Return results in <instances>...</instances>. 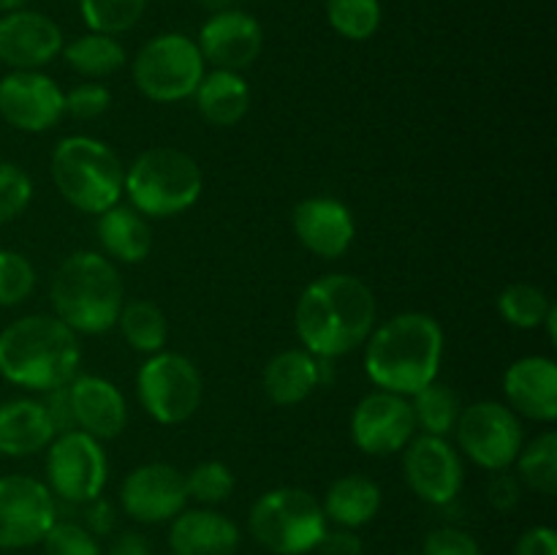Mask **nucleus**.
Returning <instances> with one entry per match:
<instances>
[{"instance_id":"obj_1","label":"nucleus","mask_w":557,"mask_h":555,"mask_svg":"<svg viewBox=\"0 0 557 555\" xmlns=\"http://www.w3.org/2000/svg\"><path fill=\"white\" fill-rule=\"evenodd\" d=\"M379 319L375 294L348 272L319 278L299 294L294 330L299 343L319 359H337L362 346Z\"/></svg>"},{"instance_id":"obj_2","label":"nucleus","mask_w":557,"mask_h":555,"mask_svg":"<svg viewBox=\"0 0 557 555\" xmlns=\"http://www.w3.org/2000/svg\"><path fill=\"white\" fill-rule=\"evenodd\" d=\"M444 359V330L438 319L422 310H406L381 326H373L364 341V370L379 390L411 397L438 379Z\"/></svg>"},{"instance_id":"obj_3","label":"nucleus","mask_w":557,"mask_h":555,"mask_svg":"<svg viewBox=\"0 0 557 555\" xmlns=\"http://www.w3.org/2000/svg\"><path fill=\"white\" fill-rule=\"evenodd\" d=\"M79 335L49 313L22 316L0 330V375L30 392H52L79 373Z\"/></svg>"},{"instance_id":"obj_4","label":"nucleus","mask_w":557,"mask_h":555,"mask_svg":"<svg viewBox=\"0 0 557 555\" xmlns=\"http://www.w3.org/2000/svg\"><path fill=\"white\" fill-rule=\"evenodd\" d=\"M52 310L76 335H101L117 326L125 286L112 259L96 250L71 254L49 286Z\"/></svg>"},{"instance_id":"obj_5","label":"nucleus","mask_w":557,"mask_h":555,"mask_svg":"<svg viewBox=\"0 0 557 555\" xmlns=\"http://www.w3.org/2000/svg\"><path fill=\"white\" fill-rule=\"evenodd\" d=\"M49 174L60 196L79 212L101 215L123 199L125 169L117 152L92 136H65L49 161Z\"/></svg>"},{"instance_id":"obj_6","label":"nucleus","mask_w":557,"mask_h":555,"mask_svg":"<svg viewBox=\"0 0 557 555\" xmlns=\"http://www.w3.org/2000/svg\"><path fill=\"white\" fill-rule=\"evenodd\" d=\"M205 188V174L194 156L177 147H150L125 169L123 194L145 218H174L190 210Z\"/></svg>"},{"instance_id":"obj_7","label":"nucleus","mask_w":557,"mask_h":555,"mask_svg":"<svg viewBox=\"0 0 557 555\" xmlns=\"http://www.w3.org/2000/svg\"><path fill=\"white\" fill-rule=\"evenodd\" d=\"M256 542L275 555H308L326 533L319 498L302 488L267 490L248 515Z\"/></svg>"},{"instance_id":"obj_8","label":"nucleus","mask_w":557,"mask_h":555,"mask_svg":"<svg viewBox=\"0 0 557 555\" xmlns=\"http://www.w3.org/2000/svg\"><path fill=\"white\" fill-rule=\"evenodd\" d=\"M207 63L185 33H158L131 63L136 90L156 103H177L194 96Z\"/></svg>"},{"instance_id":"obj_9","label":"nucleus","mask_w":557,"mask_h":555,"mask_svg":"<svg viewBox=\"0 0 557 555\" xmlns=\"http://www.w3.org/2000/svg\"><path fill=\"white\" fill-rule=\"evenodd\" d=\"M136 395L158 424H183L199 411L205 381L194 359L180 351H158L136 373Z\"/></svg>"},{"instance_id":"obj_10","label":"nucleus","mask_w":557,"mask_h":555,"mask_svg":"<svg viewBox=\"0 0 557 555\" xmlns=\"http://www.w3.org/2000/svg\"><path fill=\"white\" fill-rule=\"evenodd\" d=\"M457 446L484 471H509L520 455L525 435L522 422L506 403L476 400L462 406L455 424Z\"/></svg>"},{"instance_id":"obj_11","label":"nucleus","mask_w":557,"mask_h":555,"mask_svg":"<svg viewBox=\"0 0 557 555\" xmlns=\"http://www.w3.org/2000/svg\"><path fill=\"white\" fill-rule=\"evenodd\" d=\"M109 482V460L103 441L74 428L58 433L47 446V488L54 498L87 504L98 498Z\"/></svg>"},{"instance_id":"obj_12","label":"nucleus","mask_w":557,"mask_h":555,"mask_svg":"<svg viewBox=\"0 0 557 555\" xmlns=\"http://www.w3.org/2000/svg\"><path fill=\"white\" fill-rule=\"evenodd\" d=\"M54 520L58 504L41 479L25 473L0 477V550L41 544Z\"/></svg>"},{"instance_id":"obj_13","label":"nucleus","mask_w":557,"mask_h":555,"mask_svg":"<svg viewBox=\"0 0 557 555\" xmlns=\"http://www.w3.org/2000/svg\"><path fill=\"white\" fill-rule=\"evenodd\" d=\"M403 477L424 504L449 506L466 482V466L449 439L417 433L403 449Z\"/></svg>"},{"instance_id":"obj_14","label":"nucleus","mask_w":557,"mask_h":555,"mask_svg":"<svg viewBox=\"0 0 557 555\" xmlns=\"http://www.w3.org/2000/svg\"><path fill=\"white\" fill-rule=\"evenodd\" d=\"M348 428L357 449H362L364 455L384 457L406 449L408 441L417 435V419L406 395L375 390L354 406Z\"/></svg>"},{"instance_id":"obj_15","label":"nucleus","mask_w":557,"mask_h":555,"mask_svg":"<svg viewBox=\"0 0 557 555\" xmlns=\"http://www.w3.org/2000/svg\"><path fill=\"white\" fill-rule=\"evenodd\" d=\"M123 511L136 522L156 526L172 522L183 509H188V484L185 473L172 462H145L136 466L120 488Z\"/></svg>"},{"instance_id":"obj_16","label":"nucleus","mask_w":557,"mask_h":555,"mask_svg":"<svg viewBox=\"0 0 557 555\" xmlns=\"http://www.w3.org/2000/svg\"><path fill=\"white\" fill-rule=\"evenodd\" d=\"M65 114V92L44 71H9L0 79V118L25 134H44Z\"/></svg>"},{"instance_id":"obj_17","label":"nucleus","mask_w":557,"mask_h":555,"mask_svg":"<svg viewBox=\"0 0 557 555\" xmlns=\"http://www.w3.org/2000/svg\"><path fill=\"white\" fill-rule=\"evenodd\" d=\"M196 47L212 69L243 74L259 60L264 49V30H261V22L248 11L221 9L201 25Z\"/></svg>"},{"instance_id":"obj_18","label":"nucleus","mask_w":557,"mask_h":555,"mask_svg":"<svg viewBox=\"0 0 557 555\" xmlns=\"http://www.w3.org/2000/svg\"><path fill=\"white\" fill-rule=\"evenodd\" d=\"M63 44L60 25L41 11L0 14V63L11 71H41L63 52Z\"/></svg>"},{"instance_id":"obj_19","label":"nucleus","mask_w":557,"mask_h":555,"mask_svg":"<svg viewBox=\"0 0 557 555\" xmlns=\"http://www.w3.org/2000/svg\"><path fill=\"white\" fill-rule=\"evenodd\" d=\"M292 226L299 243L321 259H341L357 237V221L341 199L308 196L292 212Z\"/></svg>"},{"instance_id":"obj_20","label":"nucleus","mask_w":557,"mask_h":555,"mask_svg":"<svg viewBox=\"0 0 557 555\" xmlns=\"http://www.w3.org/2000/svg\"><path fill=\"white\" fill-rule=\"evenodd\" d=\"M69 400L74 424L98 441H112L128 424V406L117 386L101 375H79L69 381Z\"/></svg>"},{"instance_id":"obj_21","label":"nucleus","mask_w":557,"mask_h":555,"mask_svg":"<svg viewBox=\"0 0 557 555\" xmlns=\"http://www.w3.org/2000/svg\"><path fill=\"white\" fill-rule=\"evenodd\" d=\"M506 406L517 417L533 422H555L557 419V365L549 357H522L511 362L504 373Z\"/></svg>"},{"instance_id":"obj_22","label":"nucleus","mask_w":557,"mask_h":555,"mask_svg":"<svg viewBox=\"0 0 557 555\" xmlns=\"http://www.w3.org/2000/svg\"><path fill=\"white\" fill-rule=\"evenodd\" d=\"M169 547L174 555H234L239 547V528L212 506L183 509L169 528Z\"/></svg>"},{"instance_id":"obj_23","label":"nucleus","mask_w":557,"mask_h":555,"mask_svg":"<svg viewBox=\"0 0 557 555\" xmlns=\"http://www.w3.org/2000/svg\"><path fill=\"white\" fill-rule=\"evenodd\" d=\"M58 435L41 400L20 397L0 403V455L27 457L47 449Z\"/></svg>"},{"instance_id":"obj_24","label":"nucleus","mask_w":557,"mask_h":555,"mask_svg":"<svg viewBox=\"0 0 557 555\" xmlns=\"http://www.w3.org/2000/svg\"><path fill=\"white\" fill-rule=\"evenodd\" d=\"M261 386H264L267 400L275 406L286 408L308 400L315 386H321L319 357H313L308 348H286V351L275 354L267 362Z\"/></svg>"},{"instance_id":"obj_25","label":"nucleus","mask_w":557,"mask_h":555,"mask_svg":"<svg viewBox=\"0 0 557 555\" xmlns=\"http://www.w3.org/2000/svg\"><path fill=\"white\" fill-rule=\"evenodd\" d=\"M98 243H101L107 259L123 261V264H139L150 256L152 229L141 212L131 205H114L98 215L96 223Z\"/></svg>"},{"instance_id":"obj_26","label":"nucleus","mask_w":557,"mask_h":555,"mask_svg":"<svg viewBox=\"0 0 557 555\" xmlns=\"http://www.w3.org/2000/svg\"><path fill=\"white\" fill-rule=\"evenodd\" d=\"M381 504H384V493L375 479L364 477V473H346L330 484L324 501H321V509H324L326 522L357 531L379 517Z\"/></svg>"},{"instance_id":"obj_27","label":"nucleus","mask_w":557,"mask_h":555,"mask_svg":"<svg viewBox=\"0 0 557 555\" xmlns=\"http://www.w3.org/2000/svg\"><path fill=\"white\" fill-rule=\"evenodd\" d=\"M194 98L201 118L215 128H232L250 109V87L239 71H205Z\"/></svg>"},{"instance_id":"obj_28","label":"nucleus","mask_w":557,"mask_h":555,"mask_svg":"<svg viewBox=\"0 0 557 555\" xmlns=\"http://www.w3.org/2000/svg\"><path fill=\"white\" fill-rule=\"evenodd\" d=\"M60 54H63L65 65L71 71H76L79 76H85V79H107V76L117 74L125 65V60H128L125 47L117 41V36L92 30L63 44V52Z\"/></svg>"},{"instance_id":"obj_29","label":"nucleus","mask_w":557,"mask_h":555,"mask_svg":"<svg viewBox=\"0 0 557 555\" xmlns=\"http://www.w3.org/2000/svg\"><path fill=\"white\" fill-rule=\"evenodd\" d=\"M117 326L123 332L125 343L134 351L147 354V357L163 351L169 341L166 313L152 299H131V303H125L117 316Z\"/></svg>"},{"instance_id":"obj_30","label":"nucleus","mask_w":557,"mask_h":555,"mask_svg":"<svg viewBox=\"0 0 557 555\" xmlns=\"http://www.w3.org/2000/svg\"><path fill=\"white\" fill-rule=\"evenodd\" d=\"M408 400H411L417 430H422V433L428 435H444V439L449 433H455L462 403L460 395H457L449 384H441V381L435 379L430 381L428 386H422L419 392H413Z\"/></svg>"},{"instance_id":"obj_31","label":"nucleus","mask_w":557,"mask_h":555,"mask_svg":"<svg viewBox=\"0 0 557 555\" xmlns=\"http://www.w3.org/2000/svg\"><path fill=\"white\" fill-rule=\"evenodd\" d=\"M520 484L531 488L539 495H555L557 490V433L544 430L542 435L522 444L515 460Z\"/></svg>"},{"instance_id":"obj_32","label":"nucleus","mask_w":557,"mask_h":555,"mask_svg":"<svg viewBox=\"0 0 557 555\" xmlns=\"http://www.w3.org/2000/svg\"><path fill=\"white\" fill-rule=\"evenodd\" d=\"M553 308L555 303L547 297V292L533 286V283H509L498 294L500 319L515 330H539L553 313Z\"/></svg>"},{"instance_id":"obj_33","label":"nucleus","mask_w":557,"mask_h":555,"mask_svg":"<svg viewBox=\"0 0 557 555\" xmlns=\"http://www.w3.org/2000/svg\"><path fill=\"white\" fill-rule=\"evenodd\" d=\"M326 22L348 41H368L379 33L384 9L381 0H324Z\"/></svg>"},{"instance_id":"obj_34","label":"nucleus","mask_w":557,"mask_h":555,"mask_svg":"<svg viewBox=\"0 0 557 555\" xmlns=\"http://www.w3.org/2000/svg\"><path fill=\"white\" fill-rule=\"evenodd\" d=\"M147 11V0H79V14L87 30L123 36L134 30Z\"/></svg>"},{"instance_id":"obj_35","label":"nucleus","mask_w":557,"mask_h":555,"mask_svg":"<svg viewBox=\"0 0 557 555\" xmlns=\"http://www.w3.org/2000/svg\"><path fill=\"white\" fill-rule=\"evenodd\" d=\"M185 484H188V498L205 506H218L234 493V473L226 462L205 460L185 473Z\"/></svg>"},{"instance_id":"obj_36","label":"nucleus","mask_w":557,"mask_h":555,"mask_svg":"<svg viewBox=\"0 0 557 555\" xmlns=\"http://www.w3.org/2000/svg\"><path fill=\"white\" fill-rule=\"evenodd\" d=\"M36 288V267L20 250L0 248V308L25 303Z\"/></svg>"},{"instance_id":"obj_37","label":"nucleus","mask_w":557,"mask_h":555,"mask_svg":"<svg viewBox=\"0 0 557 555\" xmlns=\"http://www.w3.org/2000/svg\"><path fill=\"white\" fill-rule=\"evenodd\" d=\"M33 201V180L22 166L0 161V223L16 221Z\"/></svg>"},{"instance_id":"obj_38","label":"nucleus","mask_w":557,"mask_h":555,"mask_svg":"<svg viewBox=\"0 0 557 555\" xmlns=\"http://www.w3.org/2000/svg\"><path fill=\"white\" fill-rule=\"evenodd\" d=\"M41 544L47 555H101L98 536L74 520H54Z\"/></svg>"},{"instance_id":"obj_39","label":"nucleus","mask_w":557,"mask_h":555,"mask_svg":"<svg viewBox=\"0 0 557 555\" xmlns=\"http://www.w3.org/2000/svg\"><path fill=\"white\" fill-rule=\"evenodd\" d=\"M112 92L101 82H85L65 92V114L74 120H96L109 112Z\"/></svg>"},{"instance_id":"obj_40","label":"nucleus","mask_w":557,"mask_h":555,"mask_svg":"<svg viewBox=\"0 0 557 555\" xmlns=\"http://www.w3.org/2000/svg\"><path fill=\"white\" fill-rule=\"evenodd\" d=\"M422 555H482V547L462 528L441 526L428 533L422 544Z\"/></svg>"},{"instance_id":"obj_41","label":"nucleus","mask_w":557,"mask_h":555,"mask_svg":"<svg viewBox=\"0 0 557 555\" xmlns=\"http://www.w3.org/2000/svg\"><path fill=\"white\" fill-rule=\"evenodd\" d=\"M487 501H490V506L498 511L517 509L522 501V484H520V479H517V473L495 471L493 479H490V484H487Z\"/></svg>"},{"instance_id":"obj_42","label":"nucleus","mask_w":557,"mask_h":555,"mask_svg":"<svg viewBox=\"0 0 557 555\" xmlns=\"http://www.w3.org/2000/svg\"><path fill=\"white\" fill-rule=\"evenodd\" d=\"M515 555H557V533L549 526L528 528L517 539Z\"/></svg>"},{"instance_id":"obj_43","label":"nucleus","mask_w":557,"mask_h":555,"mask_svg":"<svg viewBox=\"0 0 557 555\" xmlns=\"http://www.w3.org/2000/svg\"><path fill=\"white\" fill-rule=\"evenodd\" d=\"M44 408H47L49 419H52L54 430L58 433H65V430H74V414H71V400H69V384L58 386L52 392H44Z\"/></svg>"},{"instance_id":"obj_44","label":"nucleus","mask_w":557,"mask_h":555,"mask_svg":"<svg viewBox=\"0 0 557 555\" xmlns=\"http://www.w3.org/2000/svg\"><path fill=\"white\" fill-rule=\"evenodd\" d=\"M315 550H319L321 555H362L364 553L362 539H359L351 528H337V531H330V528H326V533L321 536L319 547Z\"/></svg>"},{"instance_id":"obj_45","label":"nucleus","mask_w":557,"mask_h":555,"mask_svg":"<svg viewBox=\"0 0 557 555\" xmlns=\"http://www.w3.org/2000/svg\"><path fill=\"white\" fill-rule=\"evenodd\" d=\"M85 509V528L92 533V536H107V533L114 531V522H117V511L109 504L107 498H92L87 501Z\"/></svg>"},{"instance_id":"obj_46","label":"nucleus","mask_w":557,"mask_h":555,"mask_svg":"<svg viewBox=\"0 0 557 555\" xmlns=\"http://www.w3.org/2000/svg\"><path fill=\"white\" fill-rule=\"evenodd\" d=\"M107 555H152L150 542L136 531H123L109 544Z\"/></svg>"},{"instance_id":"obj_47","label":"nucleus","mask_w":557,"mask_h":555,"mask_svg":"<svg viewBox=\"0 0 557 555\" xmlns=\"http://www.w3.org/2000/svg\"><path fill=\"white\" fill-rule=\"evenodd\" d=\"M30 0H0V14H11V11L27 9Z\"/></svg>"},{"instance_id":"obj_48","label":"nucleus","mask_w":557,"mask_h":555,"mask_svg":"<svg viewBox=\"0 0 557 555\" xmlns=\"http://www.w3.org/2000/svg\"><path fill=\"white\" fill-rule=\"evenodd\" d=\"M172 555H174V553H172Z\"/></svg>"}]
</instances>
